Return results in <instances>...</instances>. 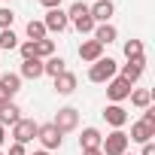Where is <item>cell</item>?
I'll use <instances>...</instances> for the list:
<instances>
[{
  "label": "cell",
  "instance_id": "cell-1",
  "mask_svg": "<svg viewBox=\"0 0 155 155\" xmlns=\"http://www.w3.org/2000/svg\"><path fill=\"white\" fill-rule=\"evenodd\" d=\"M116 73H119V64L107 55V58H97V61L88 67V79H91V82H97V85H104V82H110V79H113Z\"/></svg>",
  "mask_w": 155,
  "mask_h": 155
},
{
  "label": "cell",
  "instance_id": "cell-2",
  "mask_svg": "<svg viewBox=\"0 0 155 155\" xmlns=\"http://www.w3.org/2000/svg\"><path fill=\"white\" fill-rule=\"evenodd\" d=\"M37 140L43 143V149H46V152H55V149H61V146H64V134H61L52 122H46V125H40V128H37Z\"/></svg>",
  "mask_w": 155,
  "mask_h": 155
},
{
  "label": "cell",
  "instance_id": "cell-3",
  "mask_svg": "<svg viewBox=\"0 0 155 155\" xmlns=\"http://www.w3.org/2000/svg\"><path fill=\"white\" fill-rule=\"evenodd\" d=\"M128 134L125 131H110L104 140H101V152L104 155H125L128 152Z\"/></svg>",
  "mask_w": 155,
  "mask_h": 155
},
{
  "label": "cell",
  "instance_id": "cell-4",
  "mask_svg": "<svg viewBox=\"0 0 155 155\" xmlns=\"http://www.w3.org/2000/svg\"><path fill=\"white\" fill-rule=\"evenodd\" d=\"M52 125H55L61 134H70V131H76V128H79V110H76V107H61V110L55 113Z\"/></svg>",
  "mask_w": 155,
  "mask_h": 155
},
{
  "label": "cell",
  "instance_id": "cell-5",
  "mask_svg": "<svg viewBox=\"0 0 155 155\" xmlns=\"http://www.w3.org/2000/svg\"><path fill=\"white\" fill-rule=\"evenodd\" d=\"M37 128H40V125H37L34 119H25V116H21V119L12 125V143L28 146L31 140H37Z\"/></svg>",
  "mask_w": 155,
  "mask_h": 155
},
{
  "label": "cell",
  "instance_id": "cell-6",
  "mask_svg": "<svg viewBox=\"0 0 155 155\" xmlns=\"http://www.w3.org/2000/svg\"><path fill=\"white\" fill-rule=\"evenodd\" d=\"M21 91V76L18 73H0V104H9Z\"/></svg>",
  "mask_w": 155,
  "mask_h": 155
},
{
  "label": "cell",
  "instance_id": "cell-7",
  "mask_svg": "<svg viewBox=\"0 0 155 155\" xmlns=\"http://www.w3.org/2000/svg\"><path fill=\"white\" fill-rule=\"evenodd\" d=\"M43 25H46V34H64V31L70 28V18H67L64 9H46Z\"/></svg>",
  "mask_w": 155,
  "mask_h": 155
},
{
  "label": "cell",
  "instance_id": "cell-8",
  "mask_svg": "<svg viewBox=\"0 0 155 155\" xmlns=\"http://www.w3.org/2000/svg\"><path fill=\"white\" fill-rule=\"evenodd\" d=\"M104 122H107L113 131H122V128L128 125V110H125L122 104H110V107H104Z\"/></svg>",
  "mask_w": 155,
  "mask_h": 155
},
{
  "label": "cell",
  "instance_id": "cell-9",
  "mask_svg": "<svg viewBox=\"0 0 155 155\" xmlns=\"http://www.w3.org/2000/svg\"><path fill=\"white\" fill-rule=\"evenodd\" d=\"M88 15L94 18V25H107L116 15V3L113 0H94V3L88 6Z\"/></svg>",
  "mask_w": 155,
  "mask_h": 155
},
{
  "label": "cell",
  "instance_id": "cell-10",
  "mask_svg": "<svg viewBox=\"0 0 155 155\" xmlns=\"http://www.w3.org/2000/svg\"><path fill=\"white\" fill-rule=\"evenodd\" d=\"M128 94H131V82H125L122 76L116 73L113 79L107 82V97H110L113 104H122V101H128Z\"/></svg>",
  "mask_w": 155,
  "mask_h": 155
},
{
  "label": "cell",
  "instance_id": "cell-11",
  "mask_svg": "<svg viewBox=\"0 0 155 155\" xmlns=\"http://www.w3.org/2000/svg\"><path fill=\"white\" fill-rule=\"evenodd\" d=\"M143 70H146V55H143V58H134V61H128V64H122L119 76H122L125 82H131V85H134L140 76H143Z\"/></svg>",
  "mask_w": 155,
  "mask_h": 155
},
{
  "label": "cell",
  "instance_id": "cell-12",
  "mask_svg": "<svg viewBox=\"0 0 155 155\" xmlns=\"http://www.w3.org/2000/svg\"><path fill=\"white\" fill-rule=\"evenodd\" d=\"M76 85H79V79H76V73H70V70H64L61 76H55V94H61V97H67V94H73L76 91Z\"/></svg>",
  "mask_w": 155,
  "mask_h": 155
},
{
  "label": "cell",
  "instance_id": "cell-13",
  "mask_svg": "<svg viewBox=\"0 0 155 155\" xmlns=\"http://www.w3.org/2000/svg\"><path fill=\"white\" fill-rule=\"evenodd\" d=\"M79 58H82L85 64H94L97 58H104V46H101L97 40H82V43H79Z\"/></svg>",
  "mask_w": 155,
  "mask_h": 155
},
{
  "label": "cell",
  "instance_id": "cell-14",
  "mask_svg": "<svg viewBox=\"0 0 155 155\" xmlns=\"http://www.w3.org/2000/svg\"><path fill=\"white\" fill-rule=\"evenodd\" d=\"M152 137H155V128H149V125H143V122H134V125H131V134H128L131 143H140V146H143V143H149Z\"/></svg>",
  "mask_w": 155,
  "mask_h": 155
},
{
  "label": "cell",
  "instance_id": "cell-15",
  "mask_svg": "<svg viewBox=\"0 0 155 155\" xmlns=\"http://www.w3.org/2000/svg\"><path fill=\"white\" fill-rule=\"evenodd\" d=\"M18 119H21V110H18V104H15V101H9V104H0V125H3V128L15 125Z\"/></svg>",
  "mask_w": 155,
  "mask_h": 155
},
{
  "label": "cell",
  "instance_id": "cell-16",
  "mask_svg": "<svg viewBox=\"0 0 155 155\" xmlns=\"http://www.w3.org/2000/svg\"><path fill=\"white\" fill-rule=\"evenodd\" d=\"M18 76H21V79H40V76H43V61L40 58H25Z\"/></svg>",
  "mask_w": 155,
  "mask_h": 155
},
{
  "label": "cell",
  "instance_id": "cell-17",
  "mask_svg": "<svg viewBox=\"0 0 155 155\" xmlns=\"http://www.w3.org/2000/svg\"><path fill=\"white\" fill-rule=\"evenodd\" d=\"M101 140H104V134H101L97 128H82L79 149H82V152H85V149H101Z\"/></svg>",
  "mask_w": 155,
  "mask_h": 155
},
{
  "label": "cell",
  "instance_id": "cell-18",
  "mask_svg": "<svg viewBox=\"0 0 155 155\" xmlns=\"http://www.w3.org/2000/svg\"><path fill=\"white\" fill-rule=\"evenodd\" d=\"M64 70H67V61L58 58V55H52V58L43 61V76H52V79H55V76H61Z\"/></svg>",
  "mask_w": 155,
  "mask_h": 155
},
{
  "label": "cell",
  "instance_id": "cell-19",
  "mask_svg": "<svg viewBox=\"0 0 155 155\" xmlns=\"http://www.w3.org/2000/svg\"><path fill=\"white\" fill-rule=\"evenodd\" d=\"M116 37H119V31H116L110 21H107V25H94V37H91V40H97L101 46H110Z\"/></svg>",
  "mask_w": 155,
  "mask_h": 155
},
{
  "label": "cell",
  "instance_id": "cell-20",
  "mask_svg": "<svg viewBox=\"0 0 155 155\" xmlns=\"http://www.w3.org/2000/svg\"><path fill=\"white\" fill-rule=\"evenodd\" d=\"M131 104L137 107V110H146V107H152V91L149 88H131Z\"/></svg>",
  "mask_w": 155,
  "mask_h": 155
},
{
  "label": "cell",
  "instance_id": "cell-21",
  "mask_svg": "<svg viewBox=\"0 0 155 155\" xmlns=\"http://www.w3.org/2000/svg\"><path fill=\"white\" fill-rule=\"evenodd\" d=\"M34 55H37L40 61L52 58V55H55V43H52L49 37H46V40H37V43H34Z\"/></svg>",
  "mask_w": 155,
  "mask_h": 155
},
{
  "label": "cell",
  "instance_id": "cell-22",
  "mask_svg": "<svg viewBox=\"0 0 155 155\" xmlns=\"http://www.w3.org/2000/svg\"><path fill=\"white\" fill-rule=\"evenodd\" d=\"M25 31H28V40H31V43H37V40H46V25H43V21H37V18H31Z\"/></svg>",
  "mask_w": 155,
  "mask_h": 155
},
{
  "label": "cell",
  "instance_id": "cell-23",
  "mask_svg": "<svg viewBox=\"0 0 155 155\" xmlns=\"http://www.w3.org/2000/svg\"><path fill=\"white\" fill-rule=\"evenodd\" d=\"M3 49H18V37H15V31L12 28H6V31H0V52H3Z\"/></svg>",
  "mask_w": 155,
  "mask_h": 155
},
{
  "label": "cell",
  "instance_id": "cell-24",
  "mask_svg": "<svg viewBox=\"0 0 155 155\" xmlns=\"http://www.w3.org/2000/svg\"><path fill=\"white\" fill-rule=\"evenodd\" d=\"M70 25L79 31V34H94V18H91L88 12H85V15H79V18H73Z\"/></svg>",
  "mask_w": 155,
  "mask_h": 155
},
{
  "label": "cell",
  "instance_id": "cell-25",
  "mask_svg": "<svg viewBox=\"0 0 155 155\" xmlns=\"http://www.w3.org/2000/svg\"><path fill=\"white\" fill-rule=\"evenodd\" d=\"M125 58H128V61L143 58V40H128V43H125Z\"/></svg>",
  "mask_w": 155,
  "mask_h": 155
},
{
  "label": "cell",
  "instance_id": "cell-26",
  "mask_svg": "<svg viewBox=\"0 0 155 155\" xmlns=\"http://www.w3.org/2000/svg\"><path fill=\"white\" fill-rule=\"evenodd\" d=\"M12 21H15V12H12L9 6H0V31L12 28Z\"/></svg>",
  "mask_w": 155,
  "mask_h": 155
},
{
  "label": "cell",
  "instance_id": "cell-27",
  "mask_svg": "<svg viewBox=\"0 0 155 155\" xmlns=\"http://www.w3.org/2000/svg\"><path fill=\"white\" fill-rule=\"evenodd\" d=\"M85 12H88V3H82V0H76V3H73V6L67 9V18L73 21V18H79V15H85Z\"/></svg>",
  "mask_w": 155,
  "mask_h": 155
},
{
  "label": "cell",
  "instance_id": "cell-28",
  "mask_svg": "<svg viewBox=\"0 0 155 155\" xmlns=\"http://www.w3.org/2000/svg\"><path fill=\"white\" fill-rule=\"evenodd\" d=\"M18 52H21V61H25V58H37V55H34V43H31V40L18 43Z\"/></svg>",
  "mask_w": 155,
  "mask_h": 155
},
{
  "label": "cell",
  "instance_id": "cell-29",
  "mask_svg": "<svg viewBox=\"0 0 155 155\" xmlns=\"http://www.w3.org/2000/svg\"><path fill=\"white\" fill-rule=\"evenodd\" d=\"M140 122H143V125H149V128H155V110H152V107H146V110H143V119H140Z\"/></svg>",
  "mask_w": 155,
  "mask_h": 155
},
{
  "label": "cell",
  "instance_id": "cell-30",
  "mask_svg": "<svg viewBox=\"0 0 155 155\" xmlns=\"http://www.w3.org/2000/svg\"><path fill=\"white\" fill-rule=\"evenodd\" d=\"M6 155H28V146H21V143H12Z\"/></svg>",
  "mask_w": 155,
  "mask_h": 155
},
{
  "label": "cell",
  "instance_id": "cell-31",
  "mask_svg": "<svg viewBox=\"0 0 155 155\" xmlns=\"http://www.w3.org/2000/svg\"><path fill=\"white\" fill-rule=\"evenodd\" d=\"M140 155H155V143L149 140V143H143V149H140Z\"/></svg>",
  "mask_w": 155,
  "mask_h": 155
},
{
  "label": "cell",
  "instance_id": "cell-32",
  "mask_svg": "<svg viewBox=\"0 0 155 155\" xmlns=\"http://www.w3.org/2000/svg\"><path fill=\"white\" fill-rule=\"evenodd\" d=\"M46 9H61V0H40Z\"/></svg>",
  "mask_w": 155,
  "mask_h": 155
},
{
  "label": "cell",
  "instance_id": "cell-33",
  "mask_svg": "<svg viewBox=\"0 0 155 155\" xmlns=\"http://www.w3.org/2000/svg\"><path fill=\"white\" fill-rule=\"evenodd\" d=\"M3 143H6V128L0 125V146H3Z\"/></svg>",
  "mask_w": 155,
  "mask_h": 155
},
{
  "label": "cell",
  "instance_id": "cell-34",
  "mask_svg": "<svg viewBox=\"0 0 155 155\" xmlns=\"http://www.w3.org/2000/svg\"><path fill=\"white\" fill-rule=\"evenodd\" d=\"M82 155H104V152H101V149H85Z\"/></svg>",
  "mask_w": 155,
  "mask_h": 155
},
{
  "label": "cell",
  "instance_id": "cell-35",
  "mask_svg": "<svg viewBox=\"0 0 155 155\" xmlns=\"http://www.w3.org/2000/svg\"><path fill=\"white\" fill-rule=\"evenodd\" d=\"M34 155H49V152H46V149H37V152H34Z\"/></svg>",
  "mask_w": 155,
  "mask_h": 155
},
{
  "label": "cell",
  "instance_id": "cell-36",
  "mask_svg": "<svg viewBox=\"0 0 155 155\" xmlns=\"http://www.w3.org/2000/svg\"><path fill=\"white\" fill-rule=\"evenodd\" d=\"M125 155H134V152H125Z\"/></svg>",
  "mask_w": 155,
  "mask_h": 155
},
{
  "label": "cell",
  "instance_id": "cell-37",
  "mask_svg": "<svg viewBox=\"0 0 155 155\" xmlns=\"http://www.w3.org/2000/svg\"><path fill=\"white\" fill-rule=\"evenodd\" d=\"M0 155H3V152H0Z\"/></svg>",
  "mask_w": 155,
  "mask_h": 155
}]
</instances>
